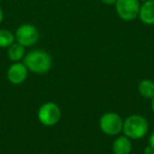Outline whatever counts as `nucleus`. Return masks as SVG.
Instances as JSON below:
<instances>
[{"label": "nucleus", "instance_id": "17", "mask_svg": "<svg viewBox=\"0 0 154 154\" xmlns=\"http://www.w3.org/2000/svg\"><path fill=\"white\" fill-rule=\"evenodd\" d=\"M151 108H152V110H153V112H154V97L152 98V101H151Z\"/></svg>", "mask_w": 154, "mask_h": 154}, {"label": "nucleus", "instance_id": "2", "mask_svg": "<svg viewBox=\"0 0 154 154\" xmlns=\"http://www.w3.org/2000/svg\"><path fill=\"white\" fill-rule=\"evenodd\" d=\"M149 124L143 116L132 114L124 120L122 132L130 139H140L147 134Z\"/></svg>", "mask_w": 154, "mask_h": 154}, {"label": "nucleus", "instance_id": "16", "mask_svg": "<svg viewBox=\"0 0 154 154\" xmlns=\"http://www.w3.org/2000/svg\"><path fill=\"white\" fill-rule=\"evenodd\" d=\"M3 18H5V14H3L2 9H1V7H0V23L3 21Z\"/></svg>", "mask_w": 154, "mask_h": 154}, {"label": "nucleus", "instance_id": "10", "mask_svg": "<svg viewBox=\"0 0 154 154\" xmlns=\"http://www.w3.org/2000/svg\"><path fill=\"white\" fill-rule=\"evenodd\" d=\"M26 56V47L18 42H14L8 48V57L14 62H18Z\"/></svg>", "mask_w": 154, "mask_h": 154}, {"label": "nucleus", "instance_id": "6", "mask_svg": "<svg viewBox=\"0 0 154 154\" xmlns=\"http://www.w3.org/2000/svg\"><path fill=\"white\" fill-rule=\"evenodd\" d=\"M38 120L45 127H52L58 124L61 117V111L55 103H45L38 110Z\"/></svg>", "mask_w": 154, "mask_h": 154}, {"label": "nucleus", "instance_id": "13", "mask_svg": "<svg viewBox=\"0 0 154 154\" xmlns=\"http://www.w3.org/2000/svg\"><path fill=\"white\" fill-rule=\"evenodd\" d=\"M143 153L145 154H154V148L151 147L150 145H148L147 147L143 150Z\"/></svg>", "mask_w": 154, "mask_h": 154}, {"label": "nucleus", "instance_id": "7", "mask_svg": "<svg viewBox=\"0 0 154 154\" xmlns=\"http://www.w3.org/2000/svg\"><path fill=\"white\" fill-rule=\"evenodd\" d=\"M28 68L23 62H15L9 68L7 77L10 82L13 85H20L26 82L28 77Z\"/></svg>", "mask_w": 154, "mask_h": 154}, {"label": "nucleus", "instance_id": "3", "mask_svg": "<svg viewBox=\"0 0 154 154\" xmlns=\"http://www.w3.org/2000/svg\"><path fill=\"white\" fill-rule=\"evenodd\" d=\"M114 7L120 19L124 21H132L138 17L140 2L139 0H117Z\"/></svg>", "mask_w": 154, "mask_h": 154}, {"label": "nucleus", "instance_id": "5", "mask_svg": "<svg viewBox=\"0 0 154 154\" xmlns=\"http://www.w3.org/2000/svg\"><path fill=\"white\" fill-rule=\"evenodd\" d=\"M124 120L117 113L108 112L105 113L99 119V128L105 134L114 136L118 135L122 131Z\"/></svg>", "mask_w": 154, "mask_h": 154}, {"label": "nucleus", "instance_id": "15", "mask_svg": "<svg viewBox=\"0 0 154 154\" xmlns=\"http://www.w3.org/2000/svg\"><path fill=\"white\" fill-rule=\"evenodd\" d=\"M149 145L151 146V147L154 148V132L152 133L151 135H150V138H149Z\"/></svg>", "mask_w": 154, "mask_h": 154}, {"label": "nucleus", "instance_id": "14", "mask_svg": "<svg viewBox=\"0 0 154 154\" xmlns=\"http://www.w3.org/2000/svg\"><path fill=\"white\" fill-rule=\"evenodd\" d=\"M100 1L106 5H114L117 0H100Z\"/></svg>", "mask_w": 154, "mask_h": 154}, {"label": "nucleus", "instance_id": "4", "mask_svg": "<svg viewBox=\"0 0 154 154\" xmlns=\"http://www.w3.org/2000/svg\"><path fill=\"white\" fill-rule=\"evenodd\" d=\"M39 31L34 24L23 23L17 28L15 32L16 42L20 43L23 47H32L36 45L39 40Z\"/></svg>", "mask_w": 154, "mask_h": 154}, {"label": "nucleus", "instance_id": "11", "mask_svg": "<svg viewBox=\"0 0 154 154\" xmlns=\"http://www.w3.org/2000/svg\"><path fill=\"white\" fill-rule=\"evenodd\" d=\"M138 92L145 98L152 99L154 97V82L151 79H143L138 84Z\"/></svg>", "mask_w": 154, "mask_h": 154}, {"label": "nucleus", "instance_id": "12", "mask_svg": "<svg viewBox=\"0 0 154 154\" xmlns=\"http://www.w3.org/2000/svg\"><path fill=\"white\" fill-rule=\"evenodd\" d=\"M16 41L15 34L8 29H0V48L8 49Z\"/></svg>", "mask_w": 154, "mask_h": 154}, {"label": "nucleus", "instance_id": "1", "mask_svg": "<svg viewBox=\"0 0 154 154\" xmlns=\"http://www.w3.org/2000/svg\"><path fill=\"white\" fill-rule=\"evenodd\" d=\"M23 63L31 72L36 74H45L51 70L52 58L50 54L43 50H33L26 54Z\"/></svg>", "mask_w": 154, "mask_h": 154}, {"label": "nucleus", "instance_id": "9", "mask_svg": "<svg viewBox=\"0 0 154 154\" xmlns=\"http://www.w3.org/2000/svg\"><path fill=\"white\" fill-rule=\"evenodd\" d=\"M114 154H130L132 151V143L129 137L126 135L119 136L114 140L112 146Z\"/></svg>", "mask_w": 154, "mask_h": 154}, {"label": "nucleus", "instance_id": "8", "mask_svg": "<svg viewBox=\"0 0 154 154\" xmlns=\"http://www.w3.org/2000/svg\"><path fill=\"white\" fill-rule=\"evenodd\" d=\"M138 18L147 26L154 24V0H146L140 3Z\"/></svg>", "mask_w": 154, "mask_h": 154}]
</instances>
